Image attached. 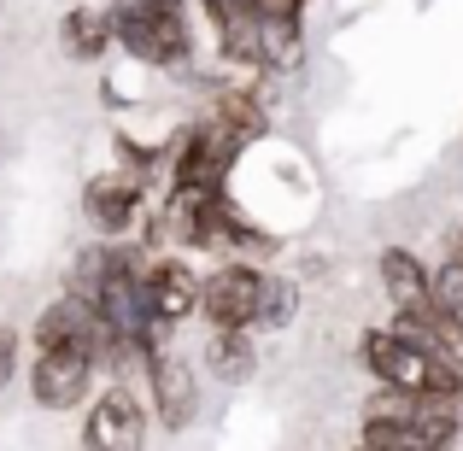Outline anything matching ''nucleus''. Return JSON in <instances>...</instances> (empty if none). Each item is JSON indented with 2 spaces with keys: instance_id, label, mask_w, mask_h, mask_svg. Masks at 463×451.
Returning <instances> with one entry per match:
<instances>
[{
  "instance_id": "f257e3e1",
  "label": "nucleus",
  "mask_w": 463,
  "mask_h": 451,
  "mask_svg": "<svg viewBox=\"0 0 463 451\" xmlns=\"http://www.w3.org/2000/svg\"><path fill=\"white\" fill-rule=\"evenodd\" d=\"M358 363L375 375V387H405V393H458L463 399V363L422 346L417 334L393 323H375L358 334Z\"/></svg>"
},
{
  "instance_id": "f03ea898",
  "label": "nucleus",
  "mask_w": 463,
  "mask_h": 451,
  "mask_svg": "<svg viewBox=\"0 0 463 451\" xmlns=\"http://www.w3.org/2000/svg\"><path fill=\"white\" fill-rule=\"evenodd\" d=\"M112 35L129 59L158 65V70L188 65V53H194L188 18H182V12H165V6H141V0H112Z\"/></svg>"
},
{
  "instance_id": "7ed1b4c3",
  "label": "nucleus",
  "mask_w": 463,
  "mask_h": 451,
  "mask_svg": "<svg viewBox=\"0 0 463 451\" xmlns=\"http://www.w3.org/2000/svg\"><path fill=\"white\" fill-rule=\"evenodd\" d=\"M241 147H247V136H241L229 117H205V124H194L188 136L176 141V176H170V188L176 193H217L229 182V170H235Z\"/></svg>"
},
{
  "instance_id": "20e7f679",
  "label": "nucleus",
  "mask_w": 463,
  "mask_h": 451,
  "mask_svg": "<svg viewBox=\"0 0 463 451\" xmlns=\"http://www.w3.org/2000/svg\"><path fill=\"white\" fill-rule=\"evenodd\" d=\"M264 270L247 258H223L212 276H200V316L212 328H259Z\"/></svg>"
},
{
  "instance_id": "39448f33",
  "label": "nucleus",
  "mask_w": 463,
  "mask_h": 451,
  "mask_svg": "<svg viewBox=\"0 0 463 451\" xmlns=\"http://www.w3.org/2000/svg\"><path fill=\"white\" fill-rule=\"evenodd\" d=\"M375 417H399L422 434V446H458L463 440V399L458 393H405V387H382L375 393Z\"/></svg>"
},
{
  "instance_id": "423d86ee",
  "label": "nucleus",
  "mask_w": 463,
  "mask_h": 451,
  "mask_svg": "<svg viewBox=\"0 0 463 451\" xmlns=\"http://www.w3.org/2000/svg\"><path fill=\"white\" fill-rule=\"evenodd\" d=\"M35 346H71V352H89V358L100 363L106 346H112V323L100 316L94 299L59 294L42 316H35Z\"/></svg>"
},
{
  "instance_id": "0eeeda50",
  "label": "nucleus",
  "mask_w": 463,
  "mask_h": 451,
  "mask_svg": "<svg viewBox=\"0 0 463 451\" xmlns=\"http://www.w3.org/2000/svg\"><path fill=\"white\" fill-rule=\"evenodd\" d=\"M94 375L100 363L89 352H71V346H35V370H30V393L42 410H77L82 399L94 393Z\"/></svg>"
},
{
  "instance_id": "6e6552de",
  "label": "nucleus",
  "mask_w": 463,
  "mask_h": 451,
  "mask_svg": "<svg viewBox=\"0 0 463 451\" xmlns=\"http://www.w3.org/2000/svg\"><path fill=\"white\" fill-rule=\"evenodd\" d=\"M147 440V405L136 399V387L112 381L106 393H94L89 417H82V446L94 451H136Z\"/></svg>"
},
{
  "instance_id": "1a4fd4ad",
  "label": "nucleus",
  "mask_w": 463,
  "mask_h": 451,
  "mask_svg": "<svg viewBox=\"0 0 463 451\" xmlns=\"http://www.w3.org/2000/svg\"><path fill=\"white\" fill-rule=\"evenodd\" d=\"M147 381H153V417L165 422L170 434H182L194 417H200V381H194V370L176 358V352H158L147 363Z\"/></svg>"
},
{
  "instance_id": "9d476101",
  "label": "nucleus",
  "mask_w": 463,
  "mask_h": 451,
  "mask_svg": "<svg viewBox=\"0 0 463 451\" xmlns=\"http://www.w3.org/2000/svg\"><path fill=\"white\" fill-rule=\"evenodd\" d=\"M141 287H147V305L158 323H182V316L200 311V276H194L188 258H147Z\"/></svg>"
},
{
  "instance_id": "9b49d317",
  "label": "nucleus",
  "mask_w": 463,
  "mask_h": 451,
  "mask_svg": "<svg viewBox=\"0 0 463 451\" xmlns=\"http://www.w3.org/2000/svg\"><path fill=\"white\" fill-rule=\"evenodd\" d=\"M141 211V176H94L89 182V217L94 229H106V240L124 235Z\"/></svg>"
},
{
  "instance_id": "f8f14e48",
  "label": "nucleus",
  "mask_w": 463,
  "mask_h": 451,
  "mask_svg": "<svg viewBox=\"0 0 463 451\" xmlns=\"http://www.w3.org/2000/svg\"><path fill=\"white\" fill-rule=\"evenodd\" d=\"M375 276H382V287H387V299H393V311H399V305H429V299H434L429 264H422L411 247H387L382 258H375Z\"/></svg>"
},
{
  "instance_id": "ddd939ff",
  "label": "nucleus",
  "mask_w": 463,
  "mask_h": 451,
  "mask_svg": "<svg viewBox=\"0 0 463 451\" xmlns=\"http://www.w3.org/2000/svg\"><path fill=\"white\" fill-rule=\"evenodd\" d=\"M205 370H212L223 387L252 381V370H259V346H252V328H212V340H205Z\"/></svg>"
},
{
  "instance_id": "4468645a",
  "label": "nucleus",
  "mask_w": 463,
  "mask_h": 451,
  "mask_svg": "<svg viewBox=\"0 0 463 451\" xmlns=\"http://www.w3.org/2000/svg\"><path fill=\"white\" fill-rule=\"evenodd\" d=\"M65 53L71 59H100L106 47L118 42L112 35V6H77V12H65Z\"/></svg>"
},
{
  "instance_id": "2eb2a0df",
  "label": "nucleus",
  "mask_w": 463,
  "mask_h": 451,
  "mask_svg": "<svg viewBox=\"0 0 463 451\" xmlns=\"http://www.w3.org/2000/svg\"><path fill=\"white\" fill-rule=\"evenodd\" d=\"M358 446H370V451H429L422 446V434L411 428V422H399V417H364V428H358Z\"/></svg>"
},
{
  "instance_id": "dca6fc26",
  "label": "nucleus",
  "mask_w": 463,
  "mask_h": 451,
  "mask_svg": "<svg viewBox=\"0 0 463 451\" xmlns=\"http://www.w3.org/2000/svg\"><path fill=\"white\" fill-rule=\"evenodd\" d=\"M212 112H217V117H229V124H235L247 141H259L264 129H270V112H264V106L252 100V89H223Z\"/></svg>"
},
{
  "instance_id": "f3484780",
  "label": "nucleus",
  "mask_w": 463,
  "mask_h": 451,
  "mask_svg": "<svg viewBox=\"0 0 463 451\" xmlns=\"http://www.w3.org/2000/svg\"><path fill=\"white\" fill-rule=\"evenodd\" d=\"M299 311V287L294 276H264V299H259V328H288Z\"/></svg>"
},
{
  "instance_id": "a211bd4d",
  "label": "nucleus",
  "mask_w": 463,
  "mask_h": 451,
  "mask_svg": "<svg viewBox=\"0 0 463 451\" xmlns=\"http://www.w3.org/2000/svg\"><path fill=\"white\" fill-rule=\"evenodd\" d=\"M429 282H434V305H440L446 316H458V323H463V247H452L440 264H434Z\"/></svg>"
},
{
  "instance_id": "6ab92c4d",
  "label": "nucleus",
  "mask_w": 463,
  "mask_h": 451,
  "mask_svg": "<svg viewBox=\"0 0 463 451\" xmlns=\"http://www.w3.org/2000/svg\"><path fill=\"white\" fill-rule=\"evenodd\" d=\"M112 264H118V247H89L77 264H71V294H82V299H94L106 287V276H112Z\"/></svg>"
},
{
  "instance_id": "aec40b11",
  "label": "nucleus",
  "mask_w": 463,
  "mask_h": 451,
  "mask_svg": "<svg viewBox=\"0 0 463 451\" xmlns=\"http://www.w3.org/2000/svg\"><path fill=\"white\" fill-rule=\"evenodd\" d=\"M12 358H18V334H12V328H0V387L12 381Z\"/></svg>"
},
{
  "instance_id": "412c9836",
  "label": "nucleus",
  "mask_w": 463,
  "mask_h": 451,
  "mask_svg": "<svg viewBox=\"0 0 463 451\" xmlns=\"http://www.w3.org/2000/svg\"><path fill=\"white\" fill-rule=\"evenodd\" d=\"M259 12H306V0H259Z\"/></svg>"
},
{
  "instance_id": "4be33fe9",
  "label": "nucleus",
  "mask_w": 463,
  "mask_h": 451,
  "mask_svg": "<svg viewBox=\"0 0 463 451\" xmlns=\"http://www.w3.org/2000/svg\"><path fill=\"white\" fill-rule=\"evenodd\" d=\"M417 6H429V0H417Z\"/></svg>"
}]
</instances>
